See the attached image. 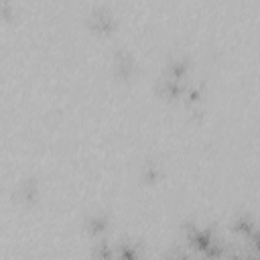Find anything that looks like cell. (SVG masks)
Returning <instances> with one entry per match:
<instances>
[{
	"instance_id": "cell-4",
	"label": "cell",
	"mask_w": 260,
	"mask_h": 260,
	"mask_svg": "<svg viewBox=\"0 0 260 260\" xmlns=\"http://www.w3.org/2000/svg\"><path fill=\"white\" fill-rule=\"evenodd\" d=\"M114 67H116V73H118L120 77H130V75H132V69H134V65H132V57H130L128 53L120 51V53L116 55Z\"/></svg>"
},
{
	"instance_id": "cell-8",
	"label": "cell",
	"mask_w": 260,
	"mask_h": 260,
	"mask_svg": "<svg viewBox=\"0 0 260 260\" xmlns=\"http://www.w3.org/2000/svg\"><path fill=\"white\" fill-rule=\"evenodd\" d=\"M116 254H118L120 258H124V260H134V258L138 256V250H136V244H130V242H122Z\"/></svg>"
},
{
	"instance_id": "cell-9",
	"label": "cell",
	"mask_w": 260,
	"mask_h": 260,
	"mask_svg": "<svg viewBox=\"0 0 260 260\" xmlns=\"http://www.w3.org/2000/svg\"><path fill=\"white\" fill-rule=\"evenodd\" d=\"M201 91H203L201 85H187V87H185V98H187V102H189V104L199 102V100H201Z\"/></svg>"
},
{
	"instance_id": "cell-1",
	"label": "cell",
	"mask_w": 260,
	"mask_h": 260,
	"mask_svg": "<svg viewBox=\"0 0 260 260\" xmlns=\"http://www.w3.org/2000/svg\"><path fill=\"white\" fill-rule=\"evenodd\" d=\"M89 26L93 30H98V32H110L114 28V18H112L110 12L98 8V10H93L89 14Z\"/></svg>"
},
{
	"instance_id": "cell-2",
	"label": "cell",
	"mask_w": 260,
	"mask_h": 260,
	"mask_svg": "<svg viewBox=\"0 0 260 260\" xmlns=\"http://www.w3.org/2000/svg\"><path fill=\"white\" fill-rule=\"evenodd\" d=\"M108 225H110V219H108L106 213H93V215H89L87 221H85V230H87V234H91V236H102V234L108 230Z\"/></svg>"
},
{
	"instance_id": "cell-7",
	"label": "cell",
	"mask_w": 260,
	"mask_h": 260,
	"mask_svg": "<svg viewBox=\"0 0 260 260\" xmlns=\"http://www.w3.org/2000/svg\"><path fill=\"white\" fill-rule=\"evenodd\" d=\"M158 175H160V169H158V165L156 162H144L142 165V173H140V177L144 179V181H156L158 179Z\"/></svg>"
},
{
	"instance_id": "cell-3",
	"label": "cell",
	"mask_w": 260,
	"mask_h": 260,
	"mask_svg": "<svg viewBox=\"0 0 260 260\" xmlns=\"http://www.w3.org/2000/svg\"><path fill=\"white\" fill-rule=\"evenodd\" d=\"M254 228H256V223H254V219H252L248 213H240V215L232 221V232L238 234V236L250 238L252 232H254Z\"/></svg>"
},
{
	"instance_id": "cell-5",
	"label": "cell",
	"mask_w": 260,
	"mask_h": 260,
	"mask_svg": "<svg viewBox=\"0 0 260 260\" xmlns=\"http://www.w3.org/2000/svg\"><path fill=\"white\" fill-rule=\"evenodd\" d=\"M189 69V61L185 57H175L169 61L167 65V71H169V77H175V79H183L185 71Z\"/></svg>"
},
{
	"instance_id": "cell-6",
	"label": "cell",
	"mask_w": 260,
	"mask_h": 260,
	"mask_svg": "<svg viewBox=\"0 0 260 260\" xmlns=\"http://www.w3.org/2000/svg\"><path fill=\"white\" fill-rule=\"evenodd\" d=\"M18 195L26 201H32L37 197V181L35 179H26L22 181V185L18 187Z\"/></svg>"
}]
</instances>
